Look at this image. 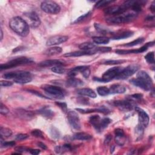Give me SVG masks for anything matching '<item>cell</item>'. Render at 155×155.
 <instances>
[{
	"instance_id": "cell-1",
	"label": "cell",
	"mask_w": 155,
	"mask_h": 155,
	"mask_svg": "<svg viewBox=\"0 0 155 155\" xmlns=\"http://www.w3.org/2000/svg\"><path fill=\"white\" fill-rule=\"evenodd\" d=\"M11 29L21 37H26L29 34V25L25 20L19 16H16L11 19L9 22Z\"/></svg>"
},
{
	"instance_id": "cell-2",
	"label": "cell",
	"mask_w": 155,
	"mask_h": 155,
	"mask_svg": "<svg viewBox=\"0 0 155 155\" xmlns=\"http://www.w3.org/2000/svg\"><path fill=\"white\" fill-rule=\"evenodd\" d=\"M136 16L137 13L133 11L125 12L119 15L108 16L106 18V21L110 24H121L132 21Z\"/></svg>"
},
{
	"instance_id": "cell-3",
	"label": "cell",
	"mask_w": 155,
	"mask_h": 155,
	"mask_svg": "<svg viewBox=\"0 0 155 155\" xmlns=\"http://www.w3.org/2000/svg\"><path fill=\"white\" fill-rule=\"evenodd\" d=\"M33 63V61L31 58H28L26 57H20L17 58L15 59H13L7 63L1 64L0 66V69L1 70L11 69L18 66H22V65H25Z\"/></svg>"
},
{
	"instance_id": "cell-4",
	"label": "cell",
	"mask_w": 155,
	"mask_h": 155,
	"mask_svg": "<svg viewBox=\"0 0 155 155\" xmlns=\"http://www.w3.org/2000/svg\"><path fill=\"white\" fill-rule=\"evenodd\" d=\"M42 89L46 93L48 94L51 96H54L57 99H63L66 94V92L64 89L57 86L44 85L42 86Z\"/></svg>"
},
{
	"instance_id": "cell-5",
	"label": "cell",
	"mask_w": 155,
	"mask_h": 155,
	"mask_svg": "<svg viewBox=\"0 0 155 155\" xmlns=\"http://www.w3.org/2000/svg\"><path fill=\"white\" fill-rule=\"evenodd\" d=\"M140 66L138 64H133L129 65L126 68H124L121 73L116 76V80H125L134 75L139 69Z\"/></svg>"
},
{
	"instance_id": "cell-6",
	"label": "cell",
	"mask_w": 155,
	"mask_h": 155,
	"mask_svg": "<svg viewBox=\"0 0 155 155\" xmlns=\"http://www.w3.org/2000/svg\"><path fill=\"white\" fill-rule=\"evenodd\" d=\"M41 8L44 12L50 14H57L61 10L60 6L53 1H45L42 2Z\"/></svg>"
},
{
	"instance_id": "cell-7",
	"label": "cell",
	"mask_w": 155,
	"mask_h": 155,
	"mask_svg": "<svg viewBox=\"0 0 155 155\" xmlns=\"http://www.w3.org/2000/svg\"><path fill=\"white\" fill-rule=\"evenodd\" d=\"M24 20L28 23L29 26L36 28L41 24V20L38 14L35 12H26L24 14Z\"/></svg>"
},
{
	"instance_id": "cell-8",
	"label": "cell",
	"mask_w": 155,
	"mask_h": 155,
	"mask_svg": "<svg viewBox=\"0 0 155 155\" xmlns=\"http://www.w3.org/2000/svg\"><path fill=\"white\" fill-rule=\"evenodd\" d=\"M67 119L70 125L76 130L81 128V122L78 115L73 110H67Z\"/></svg>"
},
{
	"instance_id": "cell-9",
	"label": "cell",
	"mask_w": 155,
	"mask_h": 155,
	"mask_svg": "<svg viewBox=\"0 0 155 155\" xmlns=\"http://www.w3.org/2000/svg\"><path fill=\"white\" fill-rule=\"evenodd\" d=\"M114 105L120 110L123 112L130 111L136 107L135 104L133 101L130 100L116 101L114 102Z\"/></svg>"
},
{
	"instance_id": "cell-10",
	"label": "cell",
	"mask_w": 155,
	"mask_h": 155,
	"mask_svg": "<svg viewBox=\"0 0 155 155\" xmlns=\"http://www.w3.org/2000/svg\"><path fill=\"white\" fill-rule=\"evenodd\" d=\"M124 68L120 67H115L109 69L102 75V78L106 82H109L113 79H115L116 76L121 73Z\"/></svg>"
},
{
	"instance_id": "cell-11",
	"label": "cell",
	"mask_w": 155,
	"mask_h": 155,
	"mask_svg": "<svg viewBox=\"0 0 155 155\" xmlns=\"http://www.w3.org/2000/svg\"><path fill=\"white\" fill-rule=\"evenodd\" d=\"M136 112L138 114V121H139V124L142 127L146 128L148 124H149V116L147 115V113L142 109L136 107L135 108Z\"/></svg>"
},
{
	"instance_id": "cell-12",
	"label": "cell",
	"mask_w": 155,
	"mask_h": 155,
	"mask_svg": "<svg viewBox=\"0 0 155 155\" xmlns=\"http://www.w3.org/2000/svg\"><path fill=\"white\" fill-rule=\"evenodd\" d=\"M127 9L124 6V4L121 6H115L109 7L107 9H105L104 13L106 15L110 16H116L119 15L124 12H127Z\"/></svg>"
},
{
	"instance_id": "cell-13",
	"label": "cell",
	"mask_w": 155,
	"mask_h": 155,
	"mask_svg": "<svg viewBox=\"0 0 155 155\" xmlns=\"http://www.w3.org/2000/svg\"><path fill=\"white\" fill-rule=\"evenodd\" d=\"M69 39V37L64 35H56L51 37L48 39L46 42L47 46H53L59 45L66 42Z\"/></svg>"
},
{
	"instance_id": "cell-14",
	"label": "cell",
	"mask_w": 155,
	"mask_h": 155,
	"mask_svg": "<svg viewBox=\"0 0 155 155\" xmlns=\"http://www.w3.org/2000/svg\"><path fill=\"white\" fill-rule=\"evenodd\" d=\"M31 75L30 72H25V71H19V72H9L7 73H5L3 75V78L7 80H10V79H13L15 80L16 78H19L20 77L26 76V75Z\"/></svg>"
},
{
	"instance_id": "cell-15",
	"label": "cell",
	"mask_w": 155,
	"mask_h": 155,
	"mask_svg": "<svg viewBox=\"0 0 155 155\" xmlns=\"http://www.w3.org/2000/svg\"><path fill=\"white\" fill-rule=\"evenodd\" d=\"M115 142L119 146H122L125 142L126 137L125 133L121 128H117L115 130Z\"/></svg>"
},
{
	"instance_id": "cell-16",
	"label": "cell",
	"mask_w": 155,
	"mask_h": 155,
	"mask_svg": "<svg viewBox=\"0 0 155 155\" xmlns=\"http://www.w3.org/2000/svg\"><path fill=\"white\" fill-rule=\"evenodd\" d=\"M96 52L95 50H89V51H85V50H82V51H73V52H70V53H67L64 55V57H82V56H89V55H92L93 54H95Z\"/></svg>"
},
{
	"instance_id": "cell-17",
	"label": "cell",
	"mask_w": 155,
	"mask_h": 155,
	"mask_svg": "<svg viewBox=\"0 0 155 155\" xmlns=\"http://www.w3.org/2000/svg\"><path fill=\"white\" fill-rule=\"evenodd\" d=\"M130 82L134 86L139 87V88H141L144 90H147V91L150 90L151 89L152 86H153L141 79L137 78L136 79H132V80L130 81Z\"/></svg>"
},
{
	"instance_id": "cell-18",
	"label": "cell",
	"mask_w": 155,
	"mask_h": 155,
	"mask_svg": "<svg viewBox=\"0 0 155 155\" xmlns=\"http://www.w3.org/2000/svg\"><path fill=\"white\" fill-rule=\"evenodd\" d=\"M63 63L60 60H48L42 61L39 63V66L43 67H54L56 66H63Z\"/></svg>"
},
{
	"instance_id": "cell-19",
	"label": "cell",
	"mask_w": 155,
	"mask_h": 155,
	"mask_svg": "<svg viewBox=\"0 0 155 155\" xmlns=\"http://www.w3.org/2000/svg\"><path fill=\"white\" fill-rule=\"evenodd\" d=\"M76 110L82 113H94V112H99V113H102L107 114L109 113V110L104 107H101L98 109H76Z\"/></svg>"
},
{
	"instance_id": "cell-20",
	"label": "cell",
	"mask_w": 155,
	"mask_h": 155,
	"mask_svg": "<svg viewBox=\"0 0 155 155\" xmlns=\"http://www.w3.org/2000/svg\"><path fill=\"white\" fill-rule=\"evenodd\" d=\"M89 121L98 132L102 131L101 128V119L99 115L92 116L89 119Z\"/></svg>"
},
{
	"instance_id": "cell-21",
	"label": "cell",
	"mask_w": 155,
	"mask_h": 155,
	"mask_svg": "<svg viewBox=\"0 0 155 155\" xmlns=\"http://www.w3.org/2000/svg\"><path fill=\"white\" fill-rule=\"evenodd\" d=\"M66 85L70 87H77L84 85V82L80 79L75 78V77H72L66 81Z\"/></svg>"
},
{
	"instance_id": "cell-22",
	"label": "cell",
	"mask_w": 155,
	"mask_h": 155,
	"mask_svg": "<svg viewBox=\"0 0 155 155\" xmlns=\"http://www.w3.org/2000/svg\"><path fill=\"white\" fill-rule=\"evenodd\" d=\"M109 90L110 94H121L125 92L126 89L124 86L116 84L112 85L110 87Z\"/></svg>"
},
{
	"instance_id": "cell-23",
	"label": "cell",
	"mask_w": 155,
	"mask_h": 155,
	"mask_svg": "<svg viewBox=\"0 0 155 155\" xmlns=\"http://www.w3.org/2000/svg\"><path fill=\"white\" fill-rule=\"evenodd\" d=\"M77 93L83 95V96H86L92 98H96V93L92 89H88V88H84V89H80L77 90Z\"/></svg>"
},
{
	"instance_id": "cell-24",
	"label": "cell",
	"mask_w": 155,
	"mask_h": 155,
	"mask_svg": "<svg viewBox=\"0 0 155 155\" xmlns=\"http://www.w3.org/2000/svg\"><path fill=\"white\" fill-rule=\"evenodd\" d=\"M136 76H137V78L141 79V80L147 82V83H148L151 85H153V81L151 78V77L148 75V74L146 72L143 71V70L139 71L137 73Z\"/></svg>"
},
{
	"instance_id": "cell-25",
	"label": "cell",
	"mask_w": 155,
	"mask_h": 155,
	"mask_svg": "<svg viewBox=\"0 0 155 155\" xmlns=\"http://www.w3.org/2000/svg\"><path fill=\"white\" fill-rule=\"evenodd\" d=\"M38 113L47 119L51 118L54 116V112L48 107H43L39 109Z\"/></svg>"
},
{
	"instance_id": "cell-26",
	"label": "cell",
	"mask_w": 155,
	"mask_h": 155,
	"mask_svg": "<svg viewBox=\"0 0 155 155\" xmlns=\"http://www.w3.org/2000/svg\"><path fill=\"white\" fill-rule=\"evenodd\" d=\"M18 116L24 119H31L34 116V114L31 111H27L22 109H19L17 112Z\"/></svg>"
},
{
	"instance_id": "cell-27",
	"label": "cell",
	"mask_w": 155,
	"mask_h": 155,
	"mask_svg": "<svg viewBox=\"0 0 155 155\" xmlns=\"http://www.w3.org/2000/svg\"><path fill=\"white\" fill-rule=\"evenodd\" d=\"M62 48L60 47H50L49 48H48L47 50H46L44 51V54L48 56H53V55H58L60 54L62 52Z\"/></svg>"
},
{
	"instance_id": "cell-28",
	"label": "cell",
	"mask_w": 155,
	"mask_h": 155,
	"mask_svg": "<svg viewBox=\"0 0 155 155\" xmlns=\"http://www.w3.org/2000/svg\"><path fill=\"white\" fill-rule=\"evenodd\" d=\"M73 138L77 140L88 141V140H90L92 138V136L88 133H84V132H80L75 134L73 136Z\"/></svg>"
},
{
	"instance_id": "cell-29",
	"label": "cell",
	"mask_w": 155,
	"mask_h": 155,
	"mask_svg": "<svg viewBox=\"0 0 155 155\" xmlns=\"http://www.w3.org/2000/svg\"><path fill=\"white\" fill-rule=\"evenodd\" d=\"M133 32L132 31H125L123 32L121 34H119L114 37H112V39L114 40H119V39H123L125 38H127L133 36Z\"/></svg>"
},
{
	"instance_id": "cell-30",
	"label": "cell",
	"mask_w": 155,
	"mask_h": 155,
	"mask_svg": "<svg viewBox=\"0 0 155 155\" xmlns=\"http://www.w3.org/2000/svg\"><path fill=\"white\" fill-rule=\"evenodd\" d=\"M32 80V78L31 75H26V76L20 77L19 78H16L14 80V81L17 84H24L31 82Z\"/></svg>"
},
{
	"instance_id": "cell-31",
	"label": "cell",
	"mask_w": 155,
	"mask_h": 155,
	"mask_svg": "<svg viewBox=\"0 0 155 155\" xmlns=\"http://www.w3.org/2000/svg\"><path fill=\"white\" fill-rule=\"evenodd\" d=\"M93 41L97 44H107L109 42V38L104 37H96L93 38Z\"/></svg>"
},
{
	"instance_id": "cell-32",
	"label": "cell",
	"mask_w": 155,
	"mask_h": 155,
	"mask_svg": "<svg viewBox=\"0 0 155 155\" xmlns=\"http://www.w3.org/2000/svg\"><path fill=\"white\" fill-rule=\"evenodd\" d=\"M95 28L98 32H99L103 35H106V34H109L111 32L109 29H107V28L104 26V25H101L100 24L95 23Z\"/></svg>"
},
{
	"instance_id": "cell-33",
	"label": "cell",
	"mask_w": 155,
	"mask_h": 155,
	"mask_svg": "<svg viewBox=\"0 0 155 155\" xmlns=\"http://www.w3.org/2000/svg\"><path fill=\"white\" fill-rule=\"evenodd\" d=\"M79 48L82 50H85V51H89V50H93L95 48V45L92 42H86L81 44L79 45Z\"/></svg>"
},
{
	"instance_id": "cell-34",
	"label": "cell",
	"mask_w": 155,
	"mask_h": 155,
	"mask_svg": "<svg viewBox=\"0 0 155 155\" xmlns=\"http://www.w3.org/2000/svg\"><path fill=\"white\" fill-rule=\"evenodd\" d=\"M0 134L3 138H9L12 135V131L8 128L1 127L0 128Z\"/></svg>"
},
{
	"instance_id": "cell-35",
	"label": "cell",
	"mask_w": 155,
	"mask_h": 155,
	"mask_svg": "<svg viewBox=\"0 0 155 155\" xmlns=\"http://www.w3.org/2000/svg\"><path fill=\"white\" fill-rule=\"evenodd\" d=\"M72 150V147L69 144H65L63 146H58L55 148V152L58 154L64 153L69 150Z\"/></svg>"
},
{
	"instance_id": "cell-36",
	"label": "cell",
	"mask_w": 155,
	"mask_h": 155,
	"mask_svg": "<svg viewBox=\"0 0 155 155\" xmlns=\"http://www.w3.org/2000/svg\"><path fill=\"white\" fill-rule=\"evenodd\" d=\"M97 92H98V93L102 96H106L110 94L109 89H108L107 87H105V86H101V87H98Z\"/></svg>"
},
{
	"instance_id": "cell-37",
	"label": "cell",
	"mask_w": 155,
	"mask_h": 155,
	"mask_svg": "<svg viewBox=\"0 0 155 155\" xmlns=\"http://www.w3.org/2000/svg\"><path fill=\"white\" fill-rule=\"evenodd\" d=\"M112 2L113 1H111V0H102V1H99L95 4V7L96 8H101L103 7H105Z\"/></svg>"
},
{
	"instance_id": "cell-38",
	"label": "cell",
	"mask_w": 155,
	"mask_h": 155,
	"mask_svg": "<svg viewBox=\"0 0 155 155\" xmlns=\"http://www.w3.org/2000/svg\"><path fill=\"white\" fill-rule=\"evenodd\" d=\"M50 133L51 136V137L55 138V139H58L60 138V134L59 132V130L58 129L54 127H51L50 129Z\"/></svg>"
},
{
	"instance_id": "cell-39",
	"label": "cell",
	"mask_w": 155,
	"mask_h": 155,
	"mask_svg": "<svg viewBox=\"0 0 155 155\" xmlns=\"http://www.w3.org/2000/svg\"><path fill=\"white\" fill-rule=\"evenodd\" d=\"M144 41V38H138L137 39H136L135 41H132L130 42L125 44L124 46L133 47V46H135V45H139V44L142 43Z\"/></svg>"
},
{
	"instance_id": "cell-40",
	"label": "cell",
	"mask_w": 155,
	"mask_h": 155,
	"mask_svg": "<svg viewBox=\"0 0 155 155\" xmlns=\"http://www.w3.org/2000/svg\"><path fill=\"white\" fill-rule=\"evenodd\" d=\"M51 71L55 73L63 74L66 72V69L62 66H56L51 68Z\"/></svg>"
},
{
	"instance_id": "cell-41",
	"label": "cell",
	"mask_w": 155,
	"mask_h": 155,
	"mask_svg": "<svg viewBox=\"0 0 155 155\" xmlns=\"http://www.w3.org/2000/svg\"><path fill=\"white\" fill-rule=\"evenodd\" d=\"M145 59L148 63L154 64V54L153 51L148 53L145 56Z\"/></svg>"
},
{
	"instance_id": "cell-42",
	"label": "cell",
	"mask_w": 155,
	"mask_h": 155,
	"mask_svg": "<svg viewBox=\"0 0 155 155\" xmlns=\"http://www.w3.org/2000/svg\"><path fill=\"white\" fill-rule=\"evenodd\" d=\"M111 119H109V118H104L101 119V130H102L103 129H104L105 128H106L109 124L111 122Z\"/></svg>"
},
{
	"instance_id": "cell-43",
	"label": "cell",
	"mask_w": 155,
	"mask_h": 155,
	"mask_svg": "<svg viewBox=\"0 0 155 155\" xmlns=\"http://www.w3.org/2000/svg\"><path fill=\"white\" fill-rule=\"evenodd\" d=\"M4 138L1 136V147H12L15 145V141H10V142H5L3 141Z\"/></svg>"
},
{
	"instance_id": "cell-44",
	"label": "cell",
	"mask_w": 155,
	"mask_h": 155,
	"mask_svg": "<svg viewBox=\"0 0 155 155\" xmlns=\"http://www.w3.org/2000/svg\"><path fill=\"white\" fill-rule=\"evenodd\" d=\"M31 134L32 136H34L36 138H44V135H43L42 132L40 130H38V129H35V130H32L31 132Z\"/></svg>"
},
{
	"instance_id": "cell-45",
	"label": "cell",
	"mask_w": 155,
	"mask_h": 155,
	"mask_svg": "<svg viewBox=\"0 0 155 155\" xmlns=\"http://www.w3.org/2000/svg\"><path fill=\"white\" fill-rule=\"evenodd\" d=\"M144 128L140 126L139 125H138V126L136 128L135 130V133L137 134V137L139 138V139L141 138L142 137L143 133H144Z\"/></svg>"
},
{
	"instance_id": "cell-46",
	"label": "cell",
	"mask_w": 155,
	"mask_h": 155,
	"mask_svg": "<svg viewBox=\"0 0 155 155\" xmlns=\"http://www.w3.org/2000/svg\"><path fill=\"white\" fill-rule=\"evenodd\" d=\"M124 60H108L106 61L104 64L105 65H117L124 63Z\"/></svg>"
},
{
	"instance_id": "cell-47",
	"label": "cell",
	"mask_w": 155,
	"mask_h": 155,
	"mask_svg": "<svg viewBox=\"0 0 155 155\" xmlns=\"http://www.w3.org/2000/svg\"><path fill=\"white\" fill-rule=\"evenodd\" d=\"M96 52H102V53H104V52H108V51H110L112 50V48L110 47H98L95 48Z\"/></svg>"
},
{
	"instance_id": "cell-48",
	"label": "cell",
	"mask_w": 155,
	"mask_h": 155,
	"mask_svg": "<svg viewBox=\"0 0 155 155\" xmlns=\"http://www.w3.org/2000/svg\"><path fill=\"white\" fill-rule=\"evenodd\" d=\"M0 112L3 115H6L9 112V110L8 109V108L3 105L2 102L1 103V107H0Z\"/></svg>"
},
{
	"instance_id": "cell-49",
	"label": "cell",
	"mask_w": 155,
	"mask_h": 155,
	"mask_svg": "<svg viewBox=\"0 0 155 155\" xmlns=\"http://www.w3.org/2000/svg\"><path fill=\"white\" fill-rule=\"evenodd\" d=\"M82 75L86 78H88L90 75V70L89 66H86V67L81 72Z\"/></svg>"
},
{
	"instance_id": "cell-50",
	"label": "cell",
	"mask_w": 155,
	"mask_h": 155,
	"mask_svg": "<svg viewBox=\"0 0 155 155\" xmlns=\"http://www.w3.org/2000/svg\"><path fill=\"white\" fill-rule=\"evenodd\" d=\"M90 15V12H88L87 13H86V14L83 15V16H80V18H78V19L74 22V23H79V22H82L83 21L85 20V19H86L87 18H88Z\"/></svg>"
},
{
	"instance_id": "cell-51",
	"label": "cell",
	"mask_w": 155,
	"mask_h": 155,
	"mask_svg": "<svg viewBox=\"0 0 155 155\" xmlns=\"http://www.w3.org/2000/svg\"><path fill=\"white\" fill-rule=\"evenodd\" d=\"M56 104L60 107L62 110L64 112H67V104L65 102H57Z\"/></svg>"
},
{
	"instance_id": "cell-52",
	"label": "cell",
	"mask_w": 155,
	"mask_h": 155,
	"mask_svg": "<svg viewBox=\"0 0 155 155\" xmlns=\"http://www.w3.org/2000/svg\"><path fill=\"white\" fill-rule=\"evenodd\" d=\"M29 138L27 134H19L16 136V140L17 141H23Z\"/></svg>"
},
{
	"instance_id": "cell-53",
	"label": "cell",
	"mask_w": 155,
	"mask_h": 155,
	"mask_svg": "<svg viewBox=\"0 0 155 155\" xmlns=\"http://www.w3.org/2000/svg\"><path fill=\"white\" fill-rule=\"evenodd\" d=\"M0 85L1 87H10L13 85V83L8 81H1Z\"/></svg>"
},
{
	"instance_id": "cell-54",
	"label": "cell",
	"mask_w": 155,
	"mask_h": 155,
	"mask_svg": "<svg viewBox=\"0 0 155 155\" xmlns=\"http://www.w3.org/2000/svg\"><path fill=\"white\" fill-rule=\"evenodd\" d=\"M29 92H31V93H33V94H34V95H37V96H38L39 97H41V98H46V99H50L49 98H47V97H45L44 96H43L42 94H41V93H39V92H37V91H35V90H28Z\"/></svg>"
},
{
	"instance_id": "cell-55",
	"label": "cell",
	"mask_w": 155,
	"mask_h": 155,
	"mask_svg": "<svg viewBox=\"0 0 155 155\" xmlns=\"http://www.w3.org/2000/svg\"><path fill=\"white\" fill-rule=\"evenodd\" d=\"M112 135H106V138H105V140H104V144H105L106 145H108V144L110 142V141H112Z\"/></svg>"
},
{
	"instance_id": "cell-56",
	"label": "cell",
	"mask_w": 155,
	"mask_h": 155,
	"mask_svg": "<svg viewBox=\"0 0 155 155\" xmlns=\"http://www.w3.org/2000/svg\"><path fill=\"white\" fill-rule=\"evenodd\" d=\"M15 150L16 151H18L19 153H22L23 151H25V150H28L27 148L25 147H16L15 148Z\"/></svg>"
},
{
	"instance_id": "cell-57",
	"label": "cell",
	"mask_w": 155,
	"mask_h": 155,
	"mask_svg": "<svg viewBox=\"0 0 155 155\" xmlns=\"http://www.w3.org/2000/svg\"><path fill=\"white\" fill-rule=\"evenodd\" d=\"M30 153L32 154L37 155V154H39L40 153V150H38V149H32V150H31Z\"/></svg>"
},
{
	"instance_id": "cell-58",
	"label": "cell",
	"mask_w": 155,
	"mask_h": 155,
	"mask_svg": "<svg viewBox=\"0 0 155 155\" xmlns=\"http://www.w3.org/2000/svg\"><path fill=\"white\" fill-rule=\"evenodd\" d=\"M132 98L135 99H140L142 98V94H134L132 96Z\"/></svg>"
},
{
	"instance_id": "cell-59",
	"label": "cell",
	"mask_w": 155,
	"mask_h": 155,
	"mask_svg": "<svg viewBox=\"0 0 155 155\" xmlns=\"http://www.w3.org/2000/svg\"><path fill=\"white\" fill-rule=\"evenodd\" d=\"M38 146L39 147H40V148H41L42 149H44V150H45V149H47V146L44 144V143H42V142H38Z\"/></svg>"
},
{
	"instance_id": "cell-60",
	"label": "cell",
	"mask_w": 155,
	"mask_h": 155,
	"mask_svg": "<svg viewBox=\"0 0 155 155\" xmlns=\"http://www.w3.org/2000/svg\"><path fill=\"white\" fill-rule=\"evenodd\" d=\"M150 9L151 11L153 13H154V11H155V5H154V2H153V3H152V4L150 6Z\"/></svg>"
},
{
	"instance_id": "cell-61",
	"label": "cell",
	"mask_w": 155,
	"mask_h": 155,
	"mask_svg": "<svg viewBox=\"0 0 155 155\" xmlns=\"http://www.w3.org/2000/svg\"><path fill=\"white\" fill-rule=\"evenodd\" d=\"M154 16H148L145 19H146V21H154Z\"/></svg>"
},
{
	"instance_id": "cell-62",
	"label": "cell",
	"mask_w": 155,
	"mask_h": 155,
	"mask_svg": "<svg viewBox=\"0 0 155 155\" xmlns=\"http://www.w3.org/2000/svg\"><path fill=\"white\" fill-rule=\"evenodd\" d=\"M114 150H115V146H114V145H112V146L111 147V148H110V153H113V151H114Z\"/></svg>"
},
{
	"instance_id": "cell-63",
	"label": "cell",
	"mask_w": 155,
	"mask_h": 155,
	"mask_svg": "<svg viewBox=\"0 0 155 155\" xmlns=\"http://www.w3.org/2000/svg\"><path fill=\"white\" fill-rule=\"evenodd\" d=\"M3 38V32L2 29H1V41H2Z\"/></svg>"
}]
</instances>
